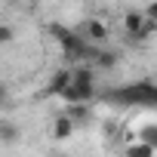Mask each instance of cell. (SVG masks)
I'll use <instances>...</instances> for the list:
<instances>
[{
    "label": "cell",
    "mask_w": 157,
    "mask_h": 157,
    "mask_svg": "<svg viewBox=\"0 0 157 157\" xmlns=\"http://www.w3.org/2000/svg\"><path fill=\"white\" fill-rule=\"evenodd\" d=\"M19 139H22L19 123H13V120H6V117H0V145H16Z\"/></svg>",
    "instance_id": "5b68a950"
},
{
    "label": "cell",
    "mask_w": 157,
    "mask_h": 157,
    "mask_svg": "<svg viewBox=\"0 0 157 157\" xmlns=\"http://www.w3.org/2000/svg\"><path fill=\"white\" fill-rule=\"evenodd\" d=\"M83 37L93 40V43H105V40H108V25H105L102 19H86V25H83Z\"/></svg>",
    "instance_id": "277c9868"
},
{
    "label": "cell",
    "mask_w": 157,
    "mask_h": 157,
    "mask_svg": "<svg viewBox=\"0 0 157 157\" xmlns=\"http://www.w3.org/2000/svg\"><path fill=\"white\" fill-rule=\"evenodd\" d=\"M6 102H10V93H6V86H3V83H0V105H6Z\"/></svg>",
    "instance_id": "4fadbf2b"
},
{
    "label": "cell",
    "mask_w": 157,
    "mask_h": 157,
    "mask_svg": "<svg viewBox=\"0 0 157 157\" xmlns=\"http://www.w3.org/2000/svg\"><path fill=\"white\" fill-rule=\"evenodd\" d=\"M142 13H145V19H148V22H154V25H157V0H151V3H148Z\"/></svg>",
    "instance_id": "7c38bea8"
},
{
    "label": "cell",
    "mask_w": 157,
    "mask_h": 157,
    "mask_svg": "<svg viewBox=\"0 0 157 157\" xmlns=\"http://www.w3.org/2000/svg\"><path fill=\"white\" fill-rule=\"evenodd\" d=\"M74 83V68H59L52 77H49V83H46V90L40 93V96H59L65 86H71Z\"/></svg>",
    "instance_id": "3957f363"
},
{
    "label": "cell",
    "mask_w": 157,
    "mask_h": 157,
    "mask_svg": "<svg viewBox=\"0 0 157 157\" xmlns=\"http://www.w3.org/2000/svg\"><path fill=\"white\" fill-rule=\"evenodd\" d=\"M65 114L74 117V120H86L90 114V102H77V105H65Z\"/></svg>",
    "instance_id": "9c48e42d"
},
{
    "label": "cell",
    "mask_w": 157,
    "mask_h": 157,
    "mask_svg": "<svg viewBox=\"0 0 157 157\" xmlns=\"http://www.w3.org/2000/svg\"><path fill=\"white\" fill-rule=\"evenodd\" d=\"M59 99L65 105H77V102H93L96 99V86H80V83H71L59 93Z\"/></svg>",
    "instance_id": "7a4b0ae2"
},
{
    "label": "cell",
    "mask_w": 157,
    "mask_h": 157,
    "mask_svg": "<svg viewBox=\"0 0 157 157\" xmlns=\"http://www.w3.org/2000/svg\"><path fill=\"white\" fill-rule=\"evenodd\" d=\"M74 117H68V114H62V117H56L52 120V139H59V142H65L71 132H74Z\"/></svg>",
    "instance_id": "8992f818"
},
{
    "label": "cell",
    "mask_w": 157,
    "mask_h": 157,
    "mask_svg": "<svg viewBox=\"0 0 157 157\" xmlns=\"http://www.w3.org/2000/svg\"><path fill=\"white\" fill-rule=\"evenodd\" d=\"M154 22H148L145 19V13H139V10H129L126 16H123V31L129 34V40L132 43H142V40H148L151 34H154Z\"/></svg>",
    "instance_id": "6da1fadb"
},
{
    "label": "cell",
    "mask_w": 157,
    "mask_h": 157,
    "mask_svg": "<svg viewBox=\"0 0 157 157\" xmlns=\"http://www.w3.org/2000/svg\"><path fill=\"white\" fill-rule=\"evenodd\" d=\"M126 157H157V154H154V145L151 142H132L126 148Z\"/></svg>",
    "instance_id": "ba28073f"
},
{
    "label": "cell",
    "mask_w": 157,
    "mask_h": 157,
    "mask_svg": "<svg viewBox=\"0 0 157 157\" xmlns=\"http://www.w3.org/2000/svg\"><path fill=\"white\" fill-rule=\"evenodd\" d=\"M96 65H80V68H74V83H80V86H96Z\"/></svg>",
    "instance_id": "52a82bcc"
},
{
    "label": "cell",
    "mask_w": 157,
    "mask_h": 157,
    "mask_svg": "<svg viewBox=\"0 0 157 157\" xmlns=\"http://www.w3.org/2000/svg\"><path fill=\"white\" fill-rule=\"evenodd\" d=\"M114 62H117V52H111V49H99V56H96L93 65H96V68H111Z\"/></svg>",
    "instance_id": "30bf717a"
},
{
    "label": "cell",
    "mask_w": 157,
    "mask_h": 157,
    "mask_svg": "<svg viewBox=\"0 0 157 157\" xmlns=\"http://www.w3.org/2000/svg\"><path fill=\"white\" fill-rule=\"evenodd\" d=\"M13 40H16V28H10V25L0 22V46H10Z\"/></svg>",
    "instance_id": "8fae6325"
},
{
    "label": "cell",
    "mask_w": 157,
    "mask_h": 157,
    "mask_svg": "<svg viewBox=\"0 0 157 157\" xmlns=\"http://www.w3.org/2000/svg\"><path fill=\"white\" fill-rule=\"evenodd\" d=\"M28 3H43V0H28Z\"/></svg>",
    "instance_id": "5bb4252c"
}]
</instances>
